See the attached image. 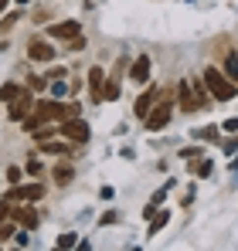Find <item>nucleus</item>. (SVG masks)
<instances>
[{
    "mask_svg": "<svg viewBox=\"0 0 238 251\" xmlns=\"http://www.w3.org/2000/svg\"><path fill=\"white\" fill-rule=\"evenodd\" d=\"M167 221H170V214H167V210H157V214L150 217V234H157L160 227H167Z\"/></svg>",
    "mask_w": 238,
    "mask_h": 251,
    "instance_id": "a211bd4d",
    "label": "nucleus"
},
{
    "mask_svg": "<svg viewBox=\"0 0 238 251\" xmlns=\"http://www.w3.org/2000/svg\"><path fill=\"white\" fill-rule=\"evenodd\" d=\"M10 217H14L21 227H28V231H31V227H38V214H34L31 207H14V214H10Z\"/></svg>",
    "mask_w": 238,
    "mask_h": 251,
    "instance_id": "ddd939ff",
    "label": "nucleus"
},
{
    "mask_svg": "<svg viewBox=\"0 0 238 251\" xmlns=\"http://www.w3.org/2000/svg\"><path fill=\"white\" fill-rule=\"evenodd\" d=\"M48 75H44V78H41V75H31V78H28V88H31V92H44V88H48Z\"/></svg>",
    "mask_w": 238,
    "mask_h": 251,
    "instance_id": "4be33fe9",
    "label": "nucleus"
},
{
    "mask_svg": "<svg viewBox=\"0 0 238 251\" xmlns=\"http://www.w3.org/2000/svg\"><path fill=\"white\" fill-rule=\"evenodd\" d=\"M79 245V234H61L58 238V248H75Z\"/></svg>",
    "mask_w": 238,
    "mask_h": 251,
    "instance_id": "393cba45",
    "label": "nucleus"
},
{
    "mask_svg": "<svg viewBox=\"0 0 238 251\" xmlns=\"http://www.w3.org/2000/svg\"><path fill=\"white\" fill-rule=\"evenodd\" d=\"M41 150H44V153H51V156H68V146H65V143H48V139H44V143H41Z\"/></svg>",
    "mask_w": 238,
    "mask_h": 251,
    "instance_id": "6ab92c4d",
    "label": "nucleus"
},
{
    "mask_svg": "<svg viewBox=\"0 0 238 251\" xmlns=\"http://www.w3.org/2000/svg\"><path fill=\"white\" fill-rule=\"evenodd\" d=\"M34 116H38L41 123H51V119H65V102H58V99H41L38 105H34Z\"/></svg>",
    "mask_w": 238,
    "mask_h": 251,
    "instance_id": "20e7f679",
    "label": "nucleus"
},
{
    "mask_svg": "<svg viewBox=\"0 0 238 251\" xmlns=\"http://www.w3.org/2000/svg\"><path fill=\"white\" fill-rule=\"evenodd\" d=\"M51 132H58V129H51V126L44 123V126H38V129H34V132H31V136H34V139H38V143H44V139H48V136H51Z\"/></svg>",
    "mask_w": 238,
    "mask_h": 251,
    "instance_id": "5701e85b",
    "label": "nucleus"
},
{
    "mask_svg": "<svg viewBox=\"0 0 238 251\" xmlns=\"http://www.w3.org/2000/svg\"><path fill=\"white\" fill-rule=\"evenodd\" d=\"M232 170H235V173H238V160H235V163H232Z\"/></svg>",
    "mask_w": 238,
    "mask_h": 251,
    "instance_id": "e433bc0d",
    "label": "nucleus"
},
{
    "mask_svg": "<svg viewBox=\"0 0 238 251\" xmlns=\"http://www.w3.org/2000/svg\"><path fill=\"white\" fill-rule=\"evenodd\" d=\"M116 99H119V82H116V78H109L106 88H102V102H116Z\"/></svg>",
    "mask_w": 238,
    "mask_h": 251,
    "instance_id": "412c9836",
    "label": "nucleus"
},
{
    "mask_svg": "<svg viewBox=\"0 0 238 251\" xmlns=\"http://www.w3.org/2000/svg\"><path fill=\"white\" fill-rule=\"evenodd\" d=\"M177 102H180V109H184V112H194V109H198V99H194L191 82H180V85H177Z\"/></svg>",
    "mask_w": 238,
    "mask_h": 251,
    "instance_id": "9b49d317",
    "label": "nucleus"
},
{
    "mask_svg": "<svg viewBox=\"0 0 238 251\" xmlns=\"http://www.w3.org/2000/svg\"><path fill=\"white\" fill-rule=\"evenodd\" d=\"M28 58H31V61H51V58H55V48L48 41H31L28 44Z\"/></svg>",
    "mask_w": 238,
    "mask_h": 251,
    "instance_id": "f8f14e48",
    "label": "nucleus"
},
{
    "mask_svg": "<svg viewBox=\"0 0 238 251\" xmlns=\"http://www.w3.org/2000/svg\"><path fill=\"white\" fill-rule=\"evenodd\" d=\"M211 167H214L211 160H198V176H211Z\"/></svg>",
    "mask_w": 238,
    "mask_h": 251,
    "instance_id": "a878e982",
    "label": "nucleus"
},
{
    "mask_svg": "<svg viewBox=\"0 0 238 251\" xmlns=\"http://www.w3.org/2000/svg\"><path fill=\"white\" fill-rule=\"evenodd\" d=\"M10 234H14V224H0V241L10 238Z\"/></svg>",
    "mask_w": 238,
    "mask_h": 251,
    "instance_id": "473e14b6",
    "label": "nucleus"
},
{
    "mask_svg": "<svg viewBox=\"0 0 238 251\" xmlns=\"http://www.w3.org/2000/svg\"><path fill=\"white\" fill-rule=\"evenodd\" d=\"M79 34H82L79 21H65V24H55V27H51V38H58V41H72V38H79Z\"/></svg>",
    "mask_w": 238,
    "mask_h": 251,
    "instance_id": "1a4fd4ad",
    "label": "nucleus"
},
{
    "mask_svg": "<svg viewBox=\"0 0 238 251\" xmlns=\"http://www.w3.org/2000/svg\"><path fill=\"white\" fill-rule=\"evenodd\" d=\"M82 48H85V38H72V41H68V51H82Z\"/></svg>",
    "mask_w": 238,
    "mask_h": 251,
    "instance_id": "cd10ccee",
    "label": "nucleus"
},
{
    "mask_svg": "<svg viewBox=\"0 0 238 251\" xmlns=\"http://www.w3.org/2000/svg\"><path fill=\"white\" fill-rule=\"evenodd\" d=\"M221 129H225V132H232V136H235V132H238V119H228V123L221 126Z\"/></svg>",
    "mask_w": 238,
    "mask_h": 251,
    "instance_id": "72a5a7b5",
    "label": "nucleus"
},
{
    "mask_svg": "<svg viewBox=\"0 0 238 251\" xmlns=\"http://www.w3.org/2000/svg\"><path fill=\"white\" fill-rule=\"evenodd\" d=\"M28 173H31V176H38V173H41V163H38V160H28Z\"/></svg>",
    "mask_w": 238,
    "mask_h": 251,
    "instance_id": "2f4dec72",
    "label": "nucleus"
},
{
    "mask_svg": "<svg viewBox=\"0 0 238 251\" xmlns=\"http://www.w3.org/2000/svg\"><path fill=\"white\" fill-rule=\"evenodd\" d=\"M167 190H170V183H167V187H160L157 194H153V204H160V201H163V197H167Z\"/></svg>",
    "mask_w": 238,
    "mask_h": 251,
    "instance_id": "f704fd0d",
    "label": "nucleus"
},
{
    "mask_svg": "<svg viewBox=\"0 0 238 251\" xmlns=\"http://www.w3.org/2000/svg\"><path fill=\"white\" fill-rule=\"evenodd\" d=\"M14 241H17V245H21V248H24V245H28V241H31V238H28V227H24V231H17V234H14Z\"/></svg>",
    "mask_w": 238,
    "mask_h": 251,
    "instance_id": "c756f323",
    "label": "nucleus"
},
{
    "mask_svg": "<svg viewBox=\"0 0 238 251\" xmlns=\"http://www.w3.org/2000/svg\"><path fill=\"white\" fill-rule=\"evenodd\" d=\"M21 3H28V0H21Z\"/></svg>",
    "mask_w": 238,
    "mask_h": 251,
    "instance_id": "4c0bfd02",
    "label": "nucleus"
},
{
    "mask_svg": "<svg viewBox=\"0 0 238 251\" xmlns=\"http://www.w3.org/2000/svg\"><path fill=\"white\" fill-rule=\"evenodd\" d=\"M34 105H38V102L31 99V88H24V95H21L17 102H10V119H14V123H21V119H28V116L34 112Z\"/></svg>",
    "mask_w": 238,
    "mask_h": 251,
    "instance_id": "39448f33",
    "label": "nucleus"
},
{
    "mask_svg": "<svg viewBox=\"0 0 238 251\" xmlns=\"http://www.w3.org/2000/svg\"><path fill=\"white\" fill-rule=\"evenodd\" d=\"M102 88H106V72H102V68H89V92H92V102H102Z\"/></svg>",
    "mask_w": 238,
    "mask_h": 251,
    "instance_id": "9d476101",
    "label": "nucleus"
},
{
    "mask_svg": "<svg viewBox=\"0 0 238 251\" xmlns=\"http://www.w3.org/2000/svg\"><path fill=\"white\" fill-rule=\"evenodd\" d=\"M65 75H68L65 68H51V72H48V82H55V78H65Z\"/></svg>",
    "mask_w": 238,
    "mask_h": 251,
    "instance_id": "c85d7f7f",
    "label": "nucleus"
},
{
    "mask_svg": "<svg viewBox=\"0 0 238 251\" xmlns=\"http://www.w3.org/2000/svg\"><path fill=\"white\" fill-rule=\"evenodd\" d=\"M21 95H24L21 85H3V88H0V102H17Z\"/></svg>",
    "mask_w": 238,
    "mask_h": 251,
    "instance_id": "2eb2a0df",
    "label": "nucleus"
},
{
    "mask_svg": "<svg viewBox=\"0 0 238 251\" xmlns=\"http://www.w3.org/2000/svg\"><path fill=\"white\" fill-rule=\"evenodd\" d=\"M44 197V187L41 183H31V187H10L7 201H41Z\"/></svg>",
    "mask_w": 238,
    "mask_h": 251,
    "instance_id": "423d86ee",
    "label": "nucleus"
},
{
    "mask_svg": "<svg viewBox=\"0 0 238 251\" xmlns=\"http://www.w3.org/2000/svg\"><path fill=\"white\" fill-rule=\"evenodd\" d=\"M58 132L65 136V139H72V143H89V123H82L79 116L75 119H65V123H58Z\"/></svg>",
    "mask_w": 238,
    "mask_h": 251,
    "instance_id": "7ed1b4c3",
    "label": "nucleus"
},
{
    "mask_svg": "<svg viewBox=\"0 0 238 251\" xmlns=\"http://www.w3.org/2000/svg\"><path fill=\"white\" fill-rule=\"evenodd\" d=\"M225 75H228L232 82H238V54H235V51L225 58Z\"/></svg>",
    "mask_w": 238,
    "mask_h": 251,
    "instance_id": "aec40b11",
    "label": "nucleus"
},
{
    "mask_svg": "<svg viewBox=\"0 0 238 251\" xmlns=\"http://www.w3.org/2000/svg\"><path fill=\"white\" fill-rule=\"evenodd\" d=\"M17 21H21V14H17V10H14V14H7V17L0 21V34H3V31H10V27H14Z\"/></svg>",
    "mask_w": 238,
    "mask_h": 251,
    "instance_id": "b1692460",
    "label": "nucleus"
},
{
    "mask_svg": "<svg viewBox=\"0 0 238 251\" xmlns=\"http://www.w3.org/2000/svg\"><path fill=\"white\" fill-rule=\"evenodd\" d=\"M204 85H208L211 99H218V102H232L238 95V82H232L228 75H221V68H208L204 72Z\"/></svg>",
    "mask_w": 238,
    "mask_h": 251,
    "instance_id": "f257e3e1",
    "label": "nucleus"
},
{
    "mask_svg": "<svg viewBox=\"0 0 238 251\" xmlns=\"http://www.w3.org/2000/svg\"><path fill=\"white\" fill-rule=\"evenodd\" d=\"M170 116H174V92L163 88V92L157 95V102H153V109H150V116H147L143 123H147L150 132H160L163 126L170 123Z\"/></svg>",
    "mask_w": 238,
    "mask_h": 251,
    "instance_id": "f03ea898",
    "label": "nucleus"
},
{
    "mask_svg": "<svg viewBox=\"0 0 238 251\" xmlns=\"http://www.w3.org/2000/svg\"><path fill=\"white\" fill-rule=\"evenodd\" d=\"M51 176H55L58 183H68V180L75 176V170L68 167V163H61V167H55V170H51Z\"/></svg>",
    "mask_w": 238,
    "mask_h": 251,
    "instance_id": "f3484780",
    "label": "nucleus"
},
{
    "mask_svg": "<svg viewBox=\"0 0 238 251\" xmlns=\"http://www.w3.org/2000/svg\"><path fill=\"white\" fill-rule=\"evenodd\" d=\"M180 156H184V160H191V163H194V160H201V156H204V153H201L198 146H194V150H184V153H180Z\"/></svg>",
    "mask_w": 238,
    "mask_h": 251,
    "instance_id": "bb28decb",
    "label": "nucleus"
},
{
    "mask_svg": "<svg viewBox=\"0 0 238 251\" xmlns=\"http://www.w3.org/2000/svg\"><path fill=\"white\" fill-rule=\"evenodd\" d=\"M157 95H160V88H147L140 99H136V105H133V112L140 116V119H147L150 116V109H153V102H157Z\"/></svg>",
    "mask_w": 238,
    "mask_h": 251,
    "instance_id": "6e6552de",
    "label": "nucleus"
},
{
    "mask_svg": "<svg viewBox=\"0 0 238 251\" xmlns=\"http://www.w3.org/2000/svg\"><path fill=\"white\" fill-rule=\"evenodd\" d=\"M7 3H10V0H0V10H3V7H7Z\"/></svg>",
    "mask_w": 238,
    "mask_h": 251,
    "instance_id": "c9c22d12",
    "label": "nucleus"
},
{
    "mask_svg": "<svg viewBox=\"0 0 238 251\" xmlns=\"http://www.w3.org/2000/svg\"><path fill=\"white\" fill-rule=\"evenodd\" d=\"M194 136H198V139H204V143H218V139H221L218 126H201V129H194Z\"/></svg>",
    "mask_w": 238,
    "mask_h": 251,
    "instance_id": "4468645a",
    "label": "nucleus"
},
{
    "mask_svg": "<svg viewBox=\"0 0 238 251\" xmlns=\"http://www.w3.org/2000/svg\"><path fill=\"white\" fill-rule=\"evenodd\" d=\"M7 180H10V183H21V170L10 167V170H7Z\"/></svg>",
    "mask_w": 238,
    "mask_h": 251,
    "instance_id": "7c9ffc66",
    "label": "nucleus"
},
{
    "mask_svg": "<svg viewBox=\"0 0 238 251\" xmlns=\"http://www.w3.org/2000/svg\"><path fill=\"white\" fill-rule=\"evenodd\" d=\"M129 78H133L136 85L150 82V58H147V54H140V58L129 65Z\"/></svg>",
    "mask_w": 238,
    "mask_h": 251,
    "instance_id": "0eeeda50",
    "label": "nucleus"
},
{
    "mask_svg": "<svg viewBox=\"0 0 238 251\" xmlns=\"http://www.w3.org/2000/svg\"><path fill=\"white\" fill-rule=\"evenodd\" d=\"M191 88H194L198 109H208V105H211V102H208V85H204V82H191Z\"/></svg>",
    "mask_w": 238,
    "mask_h": 251,
    "instance_id": "dca6fc26",
    "label": "nucleus"
}]
</instances>
